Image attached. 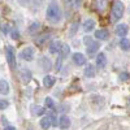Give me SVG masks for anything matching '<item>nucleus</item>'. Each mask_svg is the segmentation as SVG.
Returning a JSON list of instances; mask_svg holds the SVG:
<instances>
[{"label": "nucleus", "mask_w": 130, "mask_h": 130, "mask_svg": "<svg viewBox=\"0 0 130 130\" xmlns=\"http://www.w3.org/2000/svg\"><path fill=\"white\" fill-rule=\"evenodd\" d=\"M46 16L51 22H59V21L61 20V9H60V7L57 4H55V3L50 4L47 10H46Z\"/></svg>", "instance_id": "obj_1"}, {"label": "nucleus", "mask_w": 130, "mask_h": 130, "mask_svg": "<svg viewBox=\"0 0 130 130\" xmlns=\"http://www.w3.org/2000/svg\"><path fill=\"white\" fill-rule=\"evenodd\" d=\"M124 12H125V7L121 2H115L113 7H112V12H111V20L113 22H117L122 16H124Z\"/></svg>", "instance_id": "obj_2"}, {"label": "nucleus", "mask_w": 130, "mask_h": 130, "mask_svg": "<svg viewBox=\"0 0 130 130\" xmlns=\"http://www.w3.org/2000/svg\"><path fill=\"white\" fill-rule=\"evenodd\" d=\"M5 57H7V61H8V65L10 68H16V53H14V50L13 47L8 46L5 48Z\"/></svg>", "instance_id": "obj_3"}, {"label": "nucleus", "mask_w": 130, "mask_h": 130, "mask_svg": "<svg viewBox=\"0 0 130 130\" xmlns=\"http://www.w3.org/2000/svg\"><path fill=\"white\" fill-rule=\"evenodd\" d=\"M20 57L22 60H26V61H31L32 59H34V48L32 47L24 48L22 51L20 52Z\"/></svg>", "instance_id": "obj_4"}, {"label": "nucleus", "mask_w": 130, "mask_h": 130, "mask_svg": "<svg viewBox=\"0 0 130 130\" xmlns=\"http://www.w3.org/2000/svg\"><path fill=\"white\" fill-rule=\"evenodd\" d=\"M20 78H21V82H22L24 85H27V83L31 81V78H32L31 72H30L29 69H26V68L21 69V72H20Z\"/></svg>", "instance_id": "obj_5"}, {"label": "nucleus", "mask_w": 130, "mask_h": 130, "mask_svg": "<svg viewBox=\"0 0 130 130\" xmlns=\"http://www.w3.org/2000/svg\"><path fill=\"white\" fill-rule=\"evenodd\" d=\"M127 32H129V27L127 25L125 24H120V25H117L116 26V34L118 37H121V38H125L127 35Z\"/></svg>", "instance_id": "obj_6"}, {"label": "nucleus", "mask_w": 130, "mask_h": 130, "mask_svg": "<svg viewBox=\"0 0 130 130\" xmlns=\"http://www.w3.org/2000/svg\"><path fill=\"white\" fill-rule=\"evenodd\" d=\"M72 59H73V62H74L75 65H78V67H82V65L86 64V57L82 55V53H79V52L74 53Z\"/></svg>", "instance_id": "obj_7"}, {"label": "nucleus", "mask_w": 130, "mask_h": 130, "mask_svg": "<svg viewBox=\"0 0 130 130\" xmlns=\"http://www.w3.org/2000/svg\"><path fill=\"white\" fill-rule=\"evenodd\" d=\"M99 47H100V44L98 42H91L90 44H87V48H86V52H87V55H94V53H96L98 51H99Z\"/></svg>", "instance_id": "obj_8"}, {"label": "nucleus", "mask_w": 130, "mask_h": 130, "mask_svg": "<svg viewBox=\"0 0 130 130\" xmlns=\"http://www.w3.org/2000/svg\"><path fill=\"white\" fill-rule=\"evenodd\" d=\"M105 65H107V57L103 52H100L99 55L96 56V67L103 69V68H105Z\"/></svg>", "instance_id": "obj_9"}, {"label": "nucleus", "mask_w": 130, "mask_h": 130, "mask_svg": "<svg viewBox=\"0 0 130 130\" xmlns=\"http://www.w3.org/2000/svg\"><path fill=\"white\" fill-rule=\"evenodd\" d=\"M39 64H40V67H42V69L43 70H51L52 69V62H51V60L50 59H47L46 56H43L42 59H40V61H39Z\"/></svg>", "instance_id": "obj_10"}, {"label": "nucleus", "mask_w": 130, "mask_h": 130, "mask_svg": "<svg viewBox=\"0 0 130 130\" xmlns=\"http://www.w3.org/2000/svg\"><path fill=\"white\" fill-rule=\"evenodd\" d=\"M59 126L62 129V130H67L69 126H70V118L68 116H61L59 118Z\"/></svg>", "instance_id": "obj_11"}, {"label": "nucleus", "mask_w": 130, "mask_h": 130, "mask_svg": "<svg viewBox=\"0 0 130 130\" xmlns=\"http://www.w3.org/2000/svg\"><path fill=\"white\" fill-rule=\"evenodd\" d=\"M95 21L92 20V18H87V20H86L85 21V22H83V30L86 31V32H90V31H92L94 30V27H95Z\"/></svg>", "instance_id": "obj_12"}, {"label": "nucleus", "mask_w": 130, "mask_h": 130, "mask_svg": "<svg viewBox=\"0 0 130 130\" xmlns=\"http://www.w3.org/2000/svg\"><path fill=\"white\" fill-rule=\"evenodd\" d=\"M61 47H62L61 42H59V40H53V42L50 43V52H51V53H57V52H60Z\"/></svg>", "instance_id": "obj_13"}, {"label": "nucleus", "mask_w": 130, "mask_h": 130, "mask_svg": "<svg viewBox=\"0 0 130 130\" xmlns=\"http://www.w3.org/2000/svg\"><path fill=\"white\" fill-rule=\"evenodd\" d=\"M108 37H109V32H108L107 30H104V29H100V30L95 31V38L99 39V40H105V39H108Z\"/></svg>", "instance_id": "obj_14"}, {"label": "nucleus", "mask_w": 130, "mask_h": 130, "mask_svg": "<svg viewBox=\"0 0 130 130\" xmlns=\"http://www.w3.org/2000/svg\"><path fill=\"white\" fill-rule=\"evenodd\" d=\"M52 125V121H51V117L47 116V117H43L42 120H40V126L42 129H44V130H48Z\"/></svg>", "instance_id": "obj_15"}, {"label": "nucleus", "mask_w": 130, "mask_h": 130, "mask_svg": "<svg viewBox=\"0 0 130 130\" xmlns=\"http://www.w3.org/2000/svg\"><path fill=\"white\" fill-rule=\"evenodd\" d=\"M56 82V78L52 77V75H46L44 78H43V85L46 86V87H52L53 85Z\"/></svg>", "instance_id": "obj_16"}, {"label": "nucleus", "mask_w": 130, "mask_h": 130, "mask_svg": "<svg viewBox=\"0 0 130 130\" xmlns=\"http://www.w3.org/2000/svg\"><path fill=\"white\" fill-rule=\"evenodd\" d=\"M95 74H96V70H95L94 65H87V67L85 68V75L86 77L92 78V77H95Z\"/></svg>", "instance_id": "obj_17"}, {"label": "nucleus", "mask_w": 130, "mask_h": 130, "mask_svg": "<svg viewBox=\"0 0 130 130\" xmlns=\"http://www.w3.org/2000/svg\"><path fill=\"white\" fill-rule=\"evenodd\" d=\"M0 92H2V95H7L9 92V85L5 79L0 81Z\"/></svg>", "instance_id": "obj_18"}, {"label": "nucleus", "mask_w": 130, "mask_h": 130, "mask_svg": "<svg viewBox=\"0 0 130 130\" xmlns=\"http://www.w3.org/2000/svg\"><path fill=\"white\" fill-rule=\"evenodd\" d=\"M69 52H70V47L68 44H62V47H61V50L59 52V56H61L62 59H65V57L69 55Z\"/></svg>", "instance_id": "obj_19"}, {"label": "nucleus", "mask_w": 130, "mask_h": 130, "mask_svg": "<svg viewBox=\"0 0 130 130\" xmlns=\"http://www.w3.org/2000/svg\"><path fill=\"white\" fill-rule=\"evenodd\" d=\"M120 47H121V50H124V51H129V50H130V40L126 39V38H121V40H120Z\"/></svg>", "instance_id": "obj_20"}, {"label": "nucleus", "mask_w": 130, "mask_h": 130, "mask_svg": "<svg viewBox=\"0 0 130 130\" xmlns=\"http://www.w3.org/2000/svg\"><path fill=\"white\" fill-rule=\"evenodd\" d=\"M105 8H107V0H96V9L99 12H103Z\"/></svg>", "instance_id": "obj_21"}, {"label": "nucleus", "mask_w": 130, "mask_h": 130, "mask_svg": "<svg viewBox=\"0 0 130 130\" xmlns=\"http://www.w3.org/2000/svg\"><path fill=\"white\" fill-rule=\"evenodd\" d=\"M39 29H40L39 22H32V24L30 25V27H29V32H30V34H35Z\"/></svg>", "instance_id": "obj_22"}, {"label": "nucleus", "mask_w": 130, "mask_h": 130, "mask_svg": "<svg viewBox=\"0 0 130 130\" xmlns=\"http://www.w3.org/2000/svg\"><path fill=\"white\" fill-rule=\"evenodd\" d=\"M48 39H50V35H42L40 38H37V39H35V43H37L38 46H43Z\"/></svg>", "instance_id": "obj_23"}, {"label": "nucleus", "mask_w": 130, "mask_h": 130, "mask_svg": "<svg viewBox=\"0 0 130 130\" xmlns=\"http://www.w3.org/2000/svg\"><path fill=\"white\" fill-rule=\"evenodd\" d=\"M32 115H37V116H40V115H43L44 113V109L40 107V105H34L32 107Z\"/></svg>", "instance_id": "obj_24"}, {"label": "nucleus", "mask_w": 130, "mask_h": 130, "mask_svg": "<svg viewBox=\"0 0 130 130\" xmlns=\"http://www.w3.org/2000/svg\"><path fill=\"white\" fill-rule=\"evenodd\" d=\"M78 30V24L77 22H74L72 26H70V30H69V37H74L75 35V32H77Z\"/></svg>", "instance_id": "obj_25"}, {"label": "nucleus", "mask_w": 130, "mask_h": 130, "mask_svg": "<svg viewBox=\"0 0 130 130\" xmlns=\"http://www.w3.org/2000/svg\"><path fill=\"white\" fill-rule=\"evenodd\" d=\"M17 2L22 7H32V0H17Z\"/></svg>", "instance_id": "obj_26"}, {"label": "nucleus", "mask_w": 130, "mask_h": 130, "mask_svg": "<svg viewBox=\"0 0 130 130\" xmlns=\"http://www.w3.org/2000/svg\"><path fill=\"white\" fill-rule=\"evenodd\" d=\"M44 104H46V107L47 108H53L55 107V103H53V100H52V98H46V100H44Z\"/></svg>", "instance_id": "obj_27"}, {"label": "nucleus", "mask_w": 130, "mask_h": 130, "mask_svg": "<svg viewBox=\"0 0 130 130\" xmlns=\"http://www.w3.org/2000/svg\"><path fill=\"white\" fill-rule=\"evenodd\" d=\"M2 32H3V35H7L8 32H9V25L4 24V25H3V27H2Z\"/></svg>", "instance_id": "obj_28"}, {"label": "nucleus", "mask_w": 130, "mask_h": 130, "mask_svg": "<svg viewBox=\"0 0 130 130\" xmlns=\"http://www.w3.org/2000/svg\"><path fill=\"white\" fill-rule=\"evenodd\" d=\"M10 35H12V39L17 40V39L20 38V32H18V30H13V31H12V34H10Z\"/></svg>", "instance_id": "obj_29"}, {"label": "nucleus", "mask_w": 130, "mask_h": 130, "mask_svg": "<svg viewBox=\"0 0 130 130\" xmlns=\"http://www.w3.org/2000/svg\"><path fill=\"white\" fill-rule=\"evenodd\" d=\"M7 107H8V102L5 99H2V102H0V109H5Z\"/></svg>", "instance_id": "obj_30"}, {"label": "nucleus", "mask_w": 130, "mask_h": 130, "mask_svg": "<svg viewBox=\"0 0 130 130\" xmlns=\"http://www.w3.org/2000/svg\"><path fill=\"white\" fill-rule=\"evenodd\" d=\"M118 78H120L121 81H126V79L129 78V74H127V73H121V74H120V77H118Z\"/></svg>", "instance_id": "obj_31"}, {"label": "nucleus", "mask_w": 130, "mask_h": 130, "mask_svg": "<svg viewBox=\"0 0 130 130\" xmlns=\"http://www.w3.org/2000/svg\"><path fill=\"white\" fill-rule=\"evenodd\" d=\"M73 4H74L75 8H79L81 4H82V0H74V3H73Z\"/></svg>", "instance_id": "obj_32"}, {"label": "nucleus", "mask_w": 130, "mask_h": 130, "mask_svg": "<svg viewBox=\"0 0 130 130\" xmlns=\"http://www.w3.org/2000/svg\"><path fill=\"white\" fill-rule=\"evenodd\" d=\"M50 117H51V121H52V125H57V121H56V117L53 116V115H50Z\"/></svg>", "instance_id": "obj_33"}, {"label": "nucleus", "mask_w": 130, "mask_h": 130, "mask_svg": "<svg viewBox=\"0 0 130 130\" xmlns=\"http://www.w3.org/2000/svg\"><path fill=\"white\" fill-rule=\"evenodd\" d=\"M91 42H92V38L91 37H86L85 38V43H86V44H90Z\"/></svg>", "instance_id": "obj_34"}, {"label": "nucleus", "mask_w": 130, "mask_h": 130, "mask_svg": "<svg viewBox=\"0 0 130 130\" xmlns=\"http://www.w3.org/2000/svg\"><path fill=\"white\" fill-rule=\"evenodd\" d=\"M7 122H8V121H7V118H5V117H4V116H2V124H3V125H5V126H7Z\"/></svg>", "instance_id": "obj_35"}, {"label": "nucleus", "mask_w": 130, "mask_h": 130, "mask_svg": "<svg viewBox=\"0 0 130 130\" xmlns=\"http://www.w3.org/2000/svg\"><path fill=\"white\" fill-rule=\"evenodd\" d=\"M4 130H16V127L14 126H5Z\"/></svg>", "instance_id": "obj_36"}, {"label": "nucleus", "mask_w": 130, "mask_h": 130, "mask_svg": "<svg viewBox=\"0 0 130 130\" xmlns=\"http://www.w3.org/2000/svg\"><path fill=\"white\" fill-rule=\"evenodd\" d=\"M73 0H65V3H72Z\"/></svg>", "instance_id": "obj_37"}, {"label": "nucleus", "mask_w": 130, "mask_h": 130, "mask_svg": "<svg viewBox=\"0 0 130 130\" xmlns=\"http://www.w3.org/2000/svg\"><path fill=\"white\" fill-rule=\"evenodd\" d=\"M27 130H32V129H27Z\"/></svg>", "instance_id": "obj_38"}]
</instances>
